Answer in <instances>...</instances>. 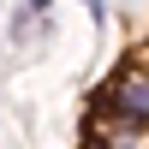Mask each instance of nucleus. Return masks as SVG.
Returning a JSON list of instances; mask_svg holds the SVG:
<instances>
[{"label": "nucleus", "mask_w": 149, "mask_h": 149, "mask_svg": "<svg viewBox=\"0 0 149 149\" xmlns=\"http://www.w3.org/2000/svg\"><path fill=\"white\" fill-rule=\"evenodd\" d=\"M143 125H149V72H143V36H131L119 66L84 102L78 149H143Z\"/></svg>", "instance_id": "f257e3e1"}]
</instances>
